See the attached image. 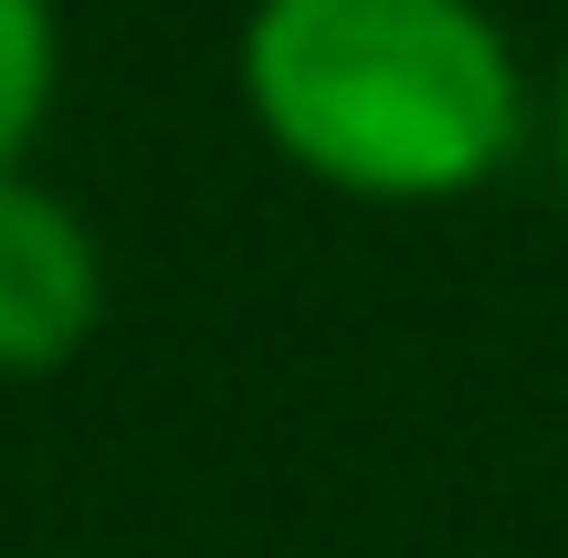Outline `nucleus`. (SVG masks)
<instances>
[{
    "instance_id": "nucleus-2",
    "label": "nucleus",
    "mask_w": 568,
    "mask_h": 558,
    "mask_svg": "<svg viewBox=\"0 0 568 558\" xmlns=\"http://www.w3.org/2000/svg\"><path fill=\"white\" fill-rule=\"evenodd\" d=\"M105 327V253L63 190L32 169L0 180V379H53Z\"/></svg>"
},
{
    "instance_id": "nucleus-4",
    "label": "nucleus",
    "mask_w": 568,
    "mask_h": 558,
    "mask_svg": "<svg viewBox=\"0 0 568 558\" xmlns=\"http://www.w3.org/2000/svg\"><path fill=\"white\" fill-rule=\"evenodd\" d=\"M558 201H568V63H558Z\"/></svg>"
},
{
    "instance_id": "nucleus-1",
    "label": "nucleus",
    "mask_w": 568,
    "mask_h": 558,
    "mask_svg": "<svg viewBox=\"0 0 568 558\" xmlns=\"http://www.w3.org/2000/svg\"><path fill=\"white\" fill-rule=\"evenodd\" d=\"M243 105L347 201H464L527 138V74L485 0H253Z\"/></svg>"
},
{
    "instance_id": "nucleus-3",
    "label": "nucleus",
    "mask_w": 568,
    "mask_h": 558,
    "mask_svg": "<svg viewBox=\"0 0 568 558\" xmlns=\"http://www.w3.org/2000/svg\"><path fill=\"white\" fill-rule=\"evenodd\" d=\"M53 84H63L53 0H0V180H11L21 148L42 138V116H53Z\"/></svg>"
}]
</instances>
